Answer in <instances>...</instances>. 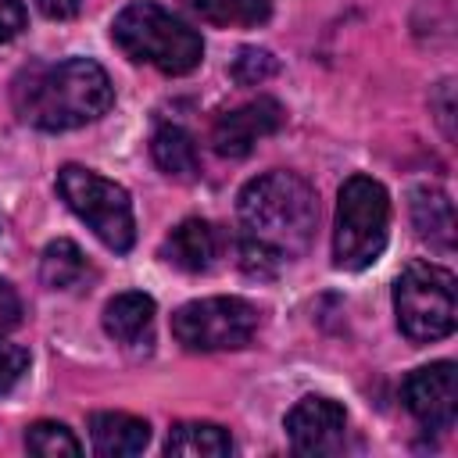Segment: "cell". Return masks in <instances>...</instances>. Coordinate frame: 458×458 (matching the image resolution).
<instances>
[{
    "label": "cell",
    "mask_w": 458,
    "mask_h": 458,
    "mask_svg": "<svg viewBox=\"0 0 458 458\" xmlns=\"http://www.w3.org/2000/svg\"><path fill=\"white\" fill-rule=\"evenodd\" d=\"M394 315L408 340L433 344L454 333V276L433 261H408L394 283Z\"/></svg>",
    "instance_id": "5b68a950"
},
{
    "label": "cell",
    "mask_w": 458,
    "mask_h": 458,
    "mask_svg": "<svg viewBox=\"0 0 458 458\" xmlns=\"http://www.w3.org/2000/svg\"><path fill=\"white\" fill-rule=\"evenodd\" d=\"M347 411L329 397H301L286 411V437L297 454H329L344 444Z\"/></svg>",
    "instance_id": "30bf717a"
},
{
    "label": "cell",
    "mask_w": 458,
    "mask_h": 458,
    "mask_svg": "<svg viewBox=\"0 0 458 458\" xmlns=\"http://www.w3.org/2000/svg\"><path fill=\"white\" fill-rule=\"evenodd\" d=\"M390 233V197L383 182L369 175H351L340 186L336 200V229H333V261L344 272H361L369 268Z\"/></svg>",
    "instance_id": "277c9868"
},
{
    "label": "cell",
    "mask_w": 458,
    "mask_h": 458,
    "mask_svg": "<svg viewBox=\"0 0 458 458\" xmlns=\"http://www.w3.org/2000/svg\"><path fill=\"white\" fill-rule=\"evenodd\" d=\"M25 447L39 458H61V454L75 458V454H82V444L75 440V433L64 422H50V419H39L25 429Z\"/></svg>",
    "instance_id": "d6986e66"
},
{
    "label": "cell",
    "mask_w": 458,
    "mask_h": 458,
    "mask_svg": "<svg viewBox=\"0 0 458 458\" xmlns=\"http://www.w3.org/2000/svg\"><path fill=\"white\" fill-rule=\"evenodd\" d=\"M25 29V4L21 0H0V43L21 36Z\"/></svg>",
    "instance_id": "603a6c76"
},
{
    "label": "cell",
    "mask_w": 458,
    "mask_h": 458,
    "mask_svg": "<svg viewBox=\"0 0 458 458\" xmlns=\"http://www.w3.org/2000/svg\"><path fill=\"white\" fill-rule=\"evenodd\" d=\"M14 111L43 132H64L97 122L114 104L107 72L89 57L36 64L14 79Z\"/></svg>",
    "instance_id": "7a4b0ae2"
},
{
    "label": "cell",
    "mask_w": 458,
    "mask_h": 458,
    "mask_svg": "<svg viewBox=\"0 0 458 458\" xmlns=\"http://www.w3.org/2000/svg\"><path fill=\"white\" fill-rule=\"evenodd\" d=\"M111 39L129 61L154 64L165 75H186L204 57L200 32L154 0L125 4L111 21Z\"/></svg>",
    "instance_id": "3957f363"
},
{
    "label": "cell",
    "mask_w": 458,
    "mask_h": 458,
    "mask_svg": "<svg viewBox=\"0 0 458 458\" xmlns=\"http://www.w3.org/2000/svg\"><path fill=\"white\" fill-rule=\"evenodd\" d=\"M18 322H21V297L7 279H0V336L11 333Z\"/></svg>",
    "instance_id": "7402d4cb"
},
{
    "label": "cell",
    "mask_w": 458,
    "mask_h": 458,
    "mask_svg": "<svg viewBox=\"0 0 458 458\" xmlns=\"http://www.w3.org/2000/svg\"><path fill=\"white\" fill-rule=\"evenodd\" d=\"M89 444L100 458H132L150 444V426L129 411H93Z\"/></svg>",
    "instance_id": "7c38bea8"
},
{
    "label": "cell",
    "mask_w": 458,
    "mask_h": 458,
    "mask_svg": "<svg viewBox=\"0 0 458 458\" xmlns=\"http://www.w3.org/2000/svg\"><path fill=\"white\" fill-rule=\"evenodd\" d=\"M165 451L175 458H225L233 451V440L215 422H175L168 429Z\"/></svg>",
    "instance_id": "9a60e30c"
},
{
    "label": "cell",
    "mask_w": 458,
    "mask_h": 458,
    "mask_svg": "<svg viewBox=\"0 0 458 458\" xmlns=\"http://www.w3.org/2000/svg\"><path fill=\"white\" fill-rule=\"evenodd\" d=\"M240 261L254 276H272L297 261L318 222V197L297 172H265L240 190Z\"/></svg>",
    "instance_id": "6da1fadb"
},
{
    "label": "cell",
    "mask_w": 458,
    "mask_h": 458,
    "mask_svg": "<svg viewBox=\"0 0 458 458\" xmlns=\"http://www.w3.org/2000/svg\"><path fill=\"white\" fill-rule=\"evenodd\" d=\"M57 193L114 254H125L136 243V218L125 186L104 179L93 168L64 165L57 172Z\"/></svg>",
    "instance_id": "8992f818"
},
{
    "label": "cell",
    "mask_w": 458,
    "mask_h": 458,
    "mask_svg": "<svg viewBox=\"0 0 458 458\" xmlns=\"http://www.w3.org/2000/svg\"><path fill=\"white\" fill-rule=\"evenodd\" d=\"M411 222L419 229L422 240H429L440 250L454 247V204L444 190L437 186H419L411 190Z\"/></svg>",
    "instance_id": "4fadbf2b"
},
{
    "label": "cell",
    "mask_w": 458,
    "mask_h": 458,
    "mask_svg": "<svg viewBox=\"0 0 458 458\" xmlns=\"http://www.w3.org/2000/svg\"><path fill=\"white\" fill-rule=\"evenodd\" d=\"M261 315L243 297H200L172 315V333L186 351H236L258 333Z\"/></svg>",
    "instance_id": "52a82bcc"
},
{
    "label": "cell",
    "mask_w": 458,
    "mask_h": 458,
    "mask_svg": "<svg viewBox=\"0 0 458 458\" xmlns=\"http://www.w3.org/2000/svg\"><path fill=\"white\" fill-rule=\"evenodd\" d=\"M150 154H154V165L172 179H197V172H200L197 143L179 125H161L150 140Z\"/></svg>",
    "instance_id": "2e32d148"
},
{
    "label": "cell",
    "mask_w": 458,
    "mask_h": 458,
    "mask_svg": "<svg viewBox=\"0 0 458 458\" xmlns=\"http://www.w3.org/2000/svg\"><path fill=\"white\" fill-rule=\"evenodd\" d=\"M276 57L268 54V50H258V47H243L240 54H236V61H233V79L240 82V86H258V82H265L268 75H276Z\"/></svg>",
    "instance_id": "ffe728a7"
},
{
    "label": "cell",
    "mask_w": 458,
    "mask_h": 458,
    "mask_svg": "<svg viewBox=\"0 0 458 458\" xmlns=\"http://www.w3.org/2000/svg\"><path fill=\"white\" fill-rule=\"evenodd\" d=\"M154 322V297L140 290H125L104 304V329L118 344H140L150 336Z\"/></svg>",
    "instance_id": "5bb4252c"
},
{
    "label": "cell",
    "mask_w": 458,
    "mask_h": 458,
    "mask_svg": "<svg viewBox=\"0 0 458 458\" xmlns=\"http://www.w3.org/2000/svg\"><path fill=\"white\" fill-rule=\"evenodd\" d=\"M82 0H36V7L47 14V18H72L79 11Z\"/></svg>",
    "instance_id": "cb8c5ba5"
},
{
    "label": "cell",
    "mask_w": 458,
    "mask_h": 458,
    "mask_svg": "<svg viewBox=\"0 0 458 458\" xmlns=\"http://www.w3.org/2000/svg\"><path fill=\"white\" fill-rule=\"evenodd\" d=\"M86 254L72 243V240H50L47 250H43V261H39V279L43 286L50 290H72L86 279Z\"/></svg>",
    "instance_id": "ac0fdd59"
},
{
    "label": "cell",
    "mask_w": 458,
    "mask_h": 458,
    "mask_svg": "<svg viewBox=\"0 0 458 458\" xmlns=\"http://www.w3.org/2000/svg\"><path fill=\"white\" fill-rule=\"evenodd\" d=\"M404 408L429 429H451L458 415V369L454 361H433L404 379Z\"/></svg>",
    "instance_id": "ba28073f"
},
{
    "label": "cell",
    "mask_w": 458,
    "mask_h": 458,
    "mask_svg": "<svg viewBox=\"0 0 458 458\" xmlns=\"http://www.w3.org/2000/svg\"><path fill=\"white\" fill-rule=\"evenodd\" d=\"M218 250H222V236L211 222L204 218H186L179 222L165 243H161V258L172 261L175 268L182 272H208L215 261H218Z\"/></svg>",
    "instance_id": "8fae6325"
},
{
    "label": "cell",
    "mask_w": 458,
    "mask_h": 458,
    "mask_svg": "<svg viewBox=\"0 0 458 458\" xmlns=\"http://www.w3.org/2000/svg\"><path fill=\"white\" fill-rule=\"evenodd\" d=\"M186 11H193L200 21L208 25H222V29H233V25H265L268 14H272V4L268 0H182Z\"/></svg>",
    "instance_id": "e0dca14e"
},
{
    "label": "cell",
    "mask_w": 458,
    "mask_h": 458,
    "mask_svg": "<svg viewBox=\"0 0 458 458\" xmlns=\"http://www.w3.org/2000/svg\"><path fill=\"white\" fill-rule=\"evenodd\" d=\"M29 369V351L21 344H4L0 340V394H7Z\"/></svg>",
    "instance_id": "44dd1931"
},
{
    "label": "cell",
    "mask_w": 458,
    "mask_h": 458,
    "mask_svg": "<svg viewBox=\"0 0 458 458\" xmlns=\"http://www.w3.org/2000/svg\"><path fill=\"white\" fill-rule=\"evenodd\" d=\"M283 104L276 97H258V100H247L225 114L215 118L211 125V143L222 157H247L254 150L258 140L279 132L283 125Z\"/></svg>",
    "instance_id": "9c48e42d"
}]
</instances>
